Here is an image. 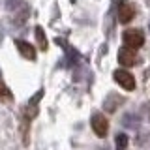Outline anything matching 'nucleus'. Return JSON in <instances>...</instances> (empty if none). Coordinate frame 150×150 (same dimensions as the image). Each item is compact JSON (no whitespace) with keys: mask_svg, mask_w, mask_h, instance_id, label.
<instances>
[{"mask_svg":"<svg viewBox=\"0 0 150 150\" xmlns=\"http://www.w3.org/2000/svg\"><path fill=\"white\" fill-rule=\"evenodd\" d=\"M133 17H135L133 4L128 2V0H122V2L118 4V21L122 23V25H126V23H129Z\"/></svg>","mask_w":150,"mask_h":150,"instance_id":"39448f33","label":"nucleus"},{"mask_svg":"<svg viewBox=\"0 0 150 150\" xmlns=\"http://www.w3.org/2000/svg\"><path fill=\"white\" fill-rule=\"evenodd\" d=\"M90 124H92V129L98 137H105L107 131H109V122H107L105 115H101V112H94L92 118H90Z\"/></svg>","mask_w":150,"mask_h":150,"instance_id":"f03ea898","label":"nucleus"},{"mask_svg":"<svg viewBox=\"0 0 150 150\" xmlns=\"http://www.w3.org/2000/svg\"><path fill=\"white\" fill-rule=\"evenodd\" d=\"M79 62V53H77V51H75L73 49V47H66V68H71V66H75V64H77Z\"/></svg>","mask_w":150,"mask_h":150,"instance_id":"1a4fd4ad","label":"nucleus"},{"mask_svg":"<svg viewBox=\"0 0 150 150\" xmlns=\"http://www.w3.org/2000/svg\"><path fill=\"white\" fill-rule=\"evenodd\" d=\"M4 4H6V9L11 11V9H17V8L23 6V0H6Z\"/></svg>","mask_w":150,"mask_h":150,"instance_id":"4468645a","label":"nucleus"},{"mask_svg":"<svg viewBox=\"0 0 150 150\" xmlns=\"http://www.w3.org/2000/svg\"><path fill=\"white\" fill-rule=\"evenodd\" d=\"M122 124H124L126 128L135 129V128H139L141 118H139V115H135V112H126V115H124V118H122Z\"/></svg>","mask_w":150,"mask_h":150,"instance_id":"6e6552de","label":"nucleus"},{"mask_svg":"<svg viewBox=\"0 0 150 150\" xmlns=\"http://www.w3.org/2000/svg\"><path fill=\"white\" fill-rule=\"evenodd\" d=\"M148 28H150V26H148Z\"/></svg>","mask_w":150,"mask_h":150,"instance_id":"f3484780","label":"nucleus"},{"mask_svg":"<svg viewBox=\"0 0 150 150\" xmlns=\"http://www.w3.org/2000/svg\"><path fill=\"white\" fill-rule=\"evenodd\" d=\"M124 103V98L120 96V94H115V92H111L109 96L105 98V101H103V109L105 111H109V112H115L118 107Z\"/></svg>","mask_w":150,"mask_h":150,"instance_id":"423d86ee","label":"nucleus"},{"mask_svg":"<svg viewBox=\"0 0 150 150\" xmlns=\"http://www.w3.org/2000/svg\"><path fill=\"white\" fill-rule=\"evenodd\" d=\"M0 100H6V101H11L13 100V96H11V92H9V88L4 84V81L0 79Z\"/></svg>","mask_w":150,"mask_h":150,"instance_id":"f8f14e48","label":"nucleus"},{"mask_svg":"<svg viewBox=\"0 0 150 150\" xmlns=\"http://www.w3.org/2000/svg\"><path fill=\"white\" fill-rule=\"evenodd\" d=\"M112 77H115V81L120 84L124 90H133L135 88V79H133V75H131L128 69H116L115 73H112Z\"/></svg>","mask_w":150,"mask_h":150,"instance_id":"7ed1b4c3","label":"nucleus"},{"mask_svg":"<svg viewBox=\"0 0 150 150\" xmlns=\"http://www.w3.org/2000/svg\"><path fill=\"white\" fill-rule=\"evenodd\" d=\"M28 15H30V8H28L26 4H23V6H21V11H19L17 15H15V19H13V25H15V26L25 25L26 19H28Z\"/></svg>","mask_w":150,"mask_h":150,"instance_id":"9d476101","label":"nucleus"},{"mask_svg":"<svg viewBox=\"0 0 150 150\" xmlns=\"http://www.w3.org/2000/svg\"><path fill=\"white\" fill-rule=\"evenodd\" d=\"M118 62L124 66V68H129V66H137L139 56L135 53V49H129V47H122L118 51Z\"/></svg>","mask_w":150,"mask_h":150,"instance_id":"20e7f679","label":"nucleus"},{"mask_svg":"<svg viewBox=\"0 0 150 150\" xmlns=\"http://www.w3.org/2000/svg\"><path fill=\"white\" fill-rule=\"evenodd\" d=\"M126 146H128V135L118 133L116 135V150H126Z\"/></svg>","mask_w":150,"mask_h":150,"instance_id":"ddd939ff","label":"nucleus"},{"mask_svg":"<svg viewBox=\"0 0 150 150\" xmlns=\"http://www.w3.org/2000/svg\"><path fill=\"white\" fill-rule=\"evenodd\" d=\"M122 40H124V45L129 47V49H139L141 45L144 43V34L139 30V28H129L122 34Z\"/></svg>","mask_w":150,"mask_h":150,"instance_id":"f257e3e1","label":"nucleus"},{"mask_svg":"<svg viewBox=\"0 0 150 150\" xmlns=\"http://www.w3.org/2000/svg\"><path fill=\"white\" fill-rule=\"evenodd\" d=\"M148 112H150V105H148Z\"/></svg>","mask_w":150,"mask_h":150,"instance_id":"2eb2a0df","label":"nucleus"},{"mask_svg":"<svg viewBox=\"0 0 150 150\" xmlns=\"http://www.w3.org/2000/svg\"><path fill=\"white\" fill-rule=\"evenodd\" d=\"M15 45H17L19 53L25 56L26 60H36V49H34V45H30L28 41H23V40H17Z\"/></svg>","mask_w":150,"mask_h":150,"instance_id":"0eeeda50","label":"nucleus"},{"mask_svg":"<svg viewBox=\"0 0 150 150\" xmlns=\"http://www.w3.org/2000/svg\"><path fill=\"white\" fill-rule=\"evenodd\" d=\"M146 2H148V4H150V0H146Z\"/></svg>","mask_w":150,"mask_h":150,"instance_id":"dca6fc26","label":"nucleus"},{"mask_svg":"<svg viewBox=\"0 0 150 150\" xmlns=\"http://www.w3.org/2000/svg\"><path fill=\"white\" fill-rule=\"evenodd\" d=\"M36 38H38V43H40V49L47 51V40H45V32L41 26H36Z\"/></svg>","mask_w":150,"mask_h":150,"instance_id":"9b49d317","label":"nucleus"}]
</instances>
